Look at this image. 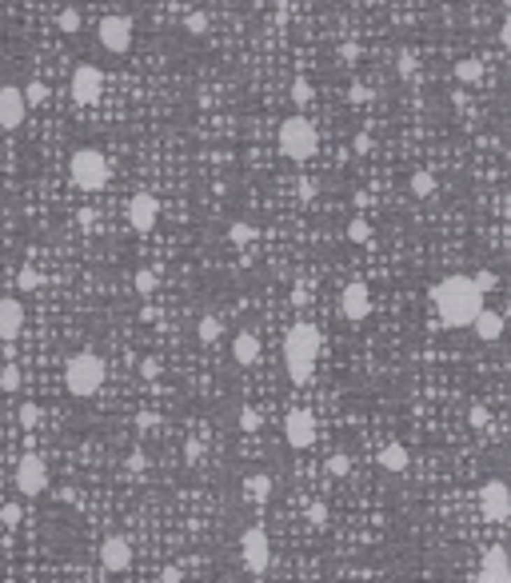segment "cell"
Here are the masks:
<instances>
[{
	"label": "cell",
	"instance_id": "ab89813d",
	"mask_svg": "<svg viewBox=\"0 0 511 583\" xmlns=\"http://www.w3.org/2000/svg\"><path fill=\"white\" fill-rule=\"evenodd\" d=\"M60 28H64V32H80V13H76V8H64V13H60Z\"/></svg>",
	"mask_w": 511,
	"mask_h": 583
},
{
	"label": "cell",
	"instance_id": "74e56055",
	"mask_svg": "<svg viewBox=\"0 0 511 583\" xmlns=\"http://www.w3.org/2000/svg\"><path fill=\"white\" fill-rule=\"evenodd\" d=\"M396 72H400L403 80H408V76H412V72H415V56L408 52V48H403V52L396 56Z\"/></svg>",
	"mask_w": 511,
	"mask_h": 583
},
{
	"label": "cell",
	"instance_id": "8fae6325",
	"mask_svg": "<svg viewBox=\"0 0 511 583\" xmlns=\"http://www.w3.org/2000/svg\"><path fill=\"white\" fill-rule=\"evenodd\" d=\"M72 100L76 104H96L100 92H104V72L96 69V64H80V69L72 72Z\"/></svg>",
	"mask_w": 511,
	"mask_h": 583
},
{
	"label": "cell",
	"instance_id": "1f68e13d",
	"mask_svg": "<svg viewBox=\"0 0 511 583\" xmlns=\"http://www.w3.org/2000/svg\"><path fill=\"white\" fill-rule=\"evenodd\" d=\"M347 236H352V244H368V240H372V224L368 220H352L347 224Z\"/></svg>",
	"mask_w": 511,
	"mask_h": 583
},
{
	"label": "cell",
	"instance_id": "603a6c76",
	"mask_svg": "<svg viewBox=\"0 0 511 583\" xmlns=\"http://www.w3.org/2000/svg\"><path fill=\"white\" fill-rule=\"evenodd\" d=\"M475 583H511V568H496V563H484Z\"/></svg>",
	"mask_w": 511,
	"mask_h": 583
},
{
	"label": "cell",
	"instance_id": "52a82bcc",
	"mask_svg": "<svg viewBox=\"0 0 511 583\" xmlns=\"http://www.w3.org/2000/svg\"><path fill=\"white\" fill-rule=\"evenodd\" d=\"M13 484H16L20 496H44V491H48V463H44L41 456H24L16 463Z\"/></svg>",
	"mask_w": 511,
	"mask_h": 583
},
{
	"label": "cell",
	"instance_id": "b9f144b4",
	"mask_svg": "<svg viewBox=\"0 0 511 583\" xmlns=\"http://www.w3.org/2000/svg\"><path fill=\"white\" fill-rule=\"evenodd\" d=\"M184 456L192 459V463L196 459H204V444H200V440H188V444H184Z\"/></svg>",
	"mask_w": 511,
	"mask_h": 583
},
{
	"label": "cell",
	"instance_id": "7dc6e473",
	"mask_svg": "<svg viewBox=\"0 0 511 583\" xmlns=\"http://www.w3.org/2000/svg\"><path fill=\"white\" fill-rule=\"evenodd\" d=\"M272 4H276V8H288V4H292V0H272Z\"/></svg>",
	"mask_w": 511,
	"mask_h": 583
},
{
	"label": "cell",
	"instance_id": "60d3db41",
	"mask_svg": "<svg viewBox=\"0 0 511 583\" xmlns=\"http://www.w3.org/2000/svg\"><path fill=\"white\" fill-rule=\"evenodd\" d=\"M0 524H8V528L20 524V503H4V508H0Z\"/></svg>",
	"mask_w": 511,
	"mask_h": 583
},
{
	"label": "cell",
	"instance_id": "836d02e7",
	"mask_svg": "<svg viewBox=\"0 0 511 583\" xmlns=\"http://www.w3.org/2000/svg\"><path fill=\"white\" fill-rule=\"evenodd\" d=\"M471 284H475V288H480V292H484V296H487V292H491V288H496V284H499V276H496V272H491V268H480V272L471 276Z\"/></svg>",
	"mask_w": 511,
	"mask_h": 583
},
{
	"label": "cell",
	"instance_id": "5bb4252c",
	"mask_svg": "<svg viewBox=\"0 0 511 583\" xmlns=\"http://www.w3.org/2000/svg\"><path fill=\"white\" fill-rule=\"evenodd\" d=\"M340 312H344L347 319H356V324L372 316V292H368V284L352 280V284L340 292Z\"/></svg>",
	"mask_w": 511,
	"mask_h": 583
},
{
	"label": "cell",
	"instance_id": "ba28073f",
	"mask_svg": "<svg viewBox=\"0 0 511 583\" xmlns=\"http://www.w3.org/2000/svg\"><path fill=\"white\" fill-rule=\"evenodd\" d=\"M480 512H484L487 524H503L511 515V491L503 480H487L484 487H480Z\"/></svg>",
	"mask_w": 511,
	"mask_h": 583
},
{
	"label": "cell",
	"instance_id": "f6af8a7d",
	"mask_svg": "<svg viewBox=\"0 0 511 583\" xmlns=\"http://www.w3.org/2000/svg\"><path fill=\"white\" fill-rule=\"evenodd\" d=\"M180 580H184V571H180V568H164V571H160V583H180Z\"/></svg>",
	"mask_w": 511,
	"mask_h": 583
},
{
	"label": "cell",
	"instance_id": "4316f807",
	"mask_svg": "<svg viewBox=\"0 0 511 583\" xmlns=\"http://www.w3.org/2000/svg\"><path fill=\"white\" fill-rule=\"evenodd\" d=\"M328 519H332V512H328V503L324 500L308 503V524H312V528H328Z\"/></svg>",
	"mask_w": 511,
	"mask_h": 583
},
{
	"label": "cell",
	"instance_id": "8992f818",
	"mask_svg": "<svg viewBox=\"0 0 511 583\" xmlns=\"http://www.w3.org/2000/svg\"><path fill=\"white\" fill-rule=\"evenodd\" d=\"M240 559H244V568L252 575H264L268 563H272V540H268V531L264 528H248L240 535Z\"/></svg>",
	"mask_w": 511,
	"mask_h": 583
},
{
	"label": "cell",
	"instance_id": "4dcf8cb0",
	"mask_svg": "<svg viewBox=\"0 0 511 583\" xmlns=\"http://www.w3.org/2000/svg\"><path fill=\"white\" fill-rule=\"evenodd\" d=\"M16 288L20 292H36L41 288V272H36V268H20V272H16Z\"/></svg>",
	"mask_w": 511,
	"mask_h": 583
},
{
	"label": "cell",
	"instance_id": "d590c367",
	"mask_svg": "<svg viewBox=\"0 0 511 583\" xmlns=\"http://www.w3.org/2000/svg\"><path fill=\"white\" fill-rule=\"evenodd\" d=\"M468 424L471 428H487V424H491V412H487L484 403H475V408L468 412Z\"/></svg>",
	"mask_w": 511,
	"mask_h": 583
},
{
	"label": "cell",
	"instance_id": "d4e9b609",
	"mask_svg": "<svg viewBox=\"0 0 511 583\" xmlns=\"http://www.w3.org/2000/svg\"><path fill=\"white\" fill-rule=\"evenodd\" d=\"M480 76H484V64H480V60H459V64H456V80L475 84Z\"/></svg>",
	"mask_w": 511,
	"mask_h": 583
},
{
	"label": "cell",
	"instance_id": "30bf717a",
	"mask_svg": "<svg viewBox=\"0 0 511 583\" xmlns=\"http://www.w3.org/2000/svg\"><path fill=\"white\" fill-rule=\"evenodd\" d=\"M96 36H100V44L108 48V52H128L132 48V20L128 16H104L96 24Z\"/></svg>",
	"mask_w": 511,
	"mask_h": 583
},
{
	"label": "cell",
	"instance_id": "9a60e30c",
	"mask_svg": "<svg viewBox=\"0 0 511 583\" xmlns=\"http://www.w3.org/2000/svg\"><path fill=\"white\" fill-rule=\"evenodd\" d=\"M28 116V104H24V92L20 88H13V84H4L0 88V128H20Z\"/></svg>",
	"mask_w": 511,
	"mask_h": 583
},
{
	"label": "cell",
	"instance_id": "ac0fdd59",
	"mask_svg": "<svg viewBox=\"0 0 511 583\" xmlns=\"http://www.w3.org/2000/svg\"><path fill=\"white\" fill-rule=\"evenodd\" d=\"M232 356L240 368H252V364L260 360V340H256V332H240L232 340Z\"/></svg>",
	"mask_w": 511,
	"mask_h": 583
},
{
	"label": "cell",
	"instance_id": "d6986e66",
	"mask_svg": "<svg viewBox=\"0 0 511 583\" xmlns=\"http://www.w3.org/2000/svg\"><path fill=\"white\" fill-rule=\"evenodd\" d=\"M380 468L391 472V475H400L403 468H408V447L403 444H387L384 452H380Z\"/></svg>",
	"mask_w": 511,
	"mask_h": 583
},
{
	"label": "cell",
	"instance_id": "7c38bea8",
	"mask_svg": "<svg viewBox=\"0 0 511 583\" xmlns=\"http://www.w3.org/2000/svg\"><path fill=\"white\" fill-rule=\"evenodd\" d=\"M156 216H160V204H156L152 192H136L132 200H128V228L132 232H152L156 228Z\"/></svg>",
	"mask_w": 511,
	"mask_h": 583
},
{
	"label": "cell",
	"instance_id": "484cf974",
	"mask_svg": "<svg viewBox=\"0 0 511 583\" xmlns=\"http://www.w3.org/2000/svg\"><path fill=\"white\" fill-rule=\"evenodd\" d=\"M412 192L419 196V200H424V196H431V192H436V176H431V172H424V168H419V172H412Z\"/></svg>",
	"mask_w": 511,
	"mask_h": 583
},
{
	"label": "cell",
	"instance_id": "bcb514c9",
	"mask_svg": "<svg viewBox=\"0 0 511 583\" xmlns=\"http://www.w3.org/2000/svg\"><path fill=\"white\" fill-rule=\"evenodd\" d=\"M92 224H96V212L84 208V212H80V228H92Z\"/></svg>",
	"mask_w": 511,
	"mask_h": 583
},
{
	"label": "cell",
	"instance_id": "8d00e7d4",
	"mask_svg": "<svg viewBox=\"0 0 511 583\" xmlns=\"http://www.w3.org/2000/svg\"><path fill=\"white\" fill-rule=\"evenodd\" d=\"M260 428V412L256 408H240V431H256Z\"/></svg>",
	"mask_w": 511,
	"mask_h": 583
},
{
	"label": "cell",
	"instance_id": "6da1fadb",
	"mask_svg": "<svg viewBox=\"0 0 511 583\" xmlns=\"http://www.w3.org/2000/svg\"><path fill=\"white\" fill-rule=\"evenodd\" d=\"M431 304L447 328H468L484 308V292L471 284V276H443L431 288Z\"/></svg>",
	"mask_w": 511,
	"mask_h": 583
},
{
	"label": "cell",
	"instance_id": "3957f363",
	"mask_svg": "<svg viewBox=\"0 0 511 583\" xmlns=\"http://www.w3.org/2000/svg\"><path fill=\"white\" fill-rule=\"evenodd\" d=\"M104 375H108L104 356H96V352H76V356L64 364V388H69L72 396L88 400V396H96V391L104 388Z\"/></svg>",
	"mask_w": 511,
	"mask_h": 583
},
{
	"label": "cell",
	"instance_id": "7a4b0ae2",
	"mask_svg": "<svg viewBox=\"0 0 511 583\" xmlns=\"http://www.w3.org/2000/svg\"><path fill=\"white\" fill-rule=\"evenodd\" d=\"M316 356H319V328L312 324H292L284 336V368H288L292 384H308L316 372Z\"/></svg>",
	"mask_w": 511,
	"mask_h": 583
},
{
	"label": "cell",
	"instance_id": "f546056e",
	"mask_svg": "<svg viewBox=\"0 0 511 583\" xmlns=\"http://www.w3.org/2000/svg\"><path fill=\"white\" fill-rule=\"evenodd\" d=\"M324 468H328V475H336V480H344V475L352 472V459H347L344 452H336V456H328V463H324Z\"/></svg>",
	"mask_w": 511,
	"mask_h": 583
},
{
	"label": "cell",
	"instance_id": "ee69618b",
	"mask_svg": "<svg viewBox=\"0 0 511 583\" xmlns=\"http://www.w3.org/2000/svg\"><path fill=\"white\" fill-rule=\"evenodd\" d=\"M347 96L356 100V104H364V100L372 96V92H368V84H352V92H347Z\"/></svg>",
	"mask_w": 511,
	"mask_h": 583
},
{
	"label": "cell",
	"instance_id": "f1b7e54d",
	"mask_svg": "<svg viewBox=\"0 0 511 583\" xmlns=\"http://www.w3.org/2000/svg\"><path fill=\"white\" fill-rule=\"evenodd\" d=\"M132 284H136V292H140V296H152V292H156V284H160V280H156V272H152V268H140V272H136V280H132Z\"/></svg>",
	"mask_w": 511,
	"mask_h": 583
},
{
	"label": "cell",
	"instance_id": "83f0119b",
	"mask_svg": "<svg viewBox=\"0 0 511 583\" xmlns=\"http://www.w3.org/2000/svg\"><path fill=\"white\" fill-rule=\"evenodd\" d=\"M228 240H232V244H252V240H256V228L244 224V220H236L232 228H228Z\"/></svg>",
	"mask_w": 511,
	"mask_h": 583
},
{
	"label": "cell",
	"instance_id": "7402d4cb",
	"mask_svg": "<svg viewBox=\"0 0 511 583\" xmlns=\"http://www.w3.org/2000/svg\"><path fill=\"white\" fill-rule=\"evenodd\" d=\"M16 424H20L24 431H32L36 424H41V408H36L32 400H24L20 408H16Z\"/></svg>",
	"mask_w": 511,
	"mask_h": 583
},
{
	"label": "cell",
	"instance_id": "e0dca14e",
	"mask_svg": "<svg viewBox=\"0 0 511 583\" xmlns=\"http://www.w3.org/2000/svg\"><path fill=\"white\" fill-rule=\"evenodd\" d=\"M468 328L480 336L484 344H496L499 336H503V316H499V312H487V308H480V316L471 319Z\"/></svg>",
	"mask_w": 511,
	"mask_h": 583
},
{
	"label": "cell",
	"instance_id": "2e32d148",
	"mask_svg": "<svg viewBox=\"0 0 511 583\" xmlns=\"http://www.w3.org/2000/svg\"><path fill=\"white\" fill-rule=\"evenodd\" d=\"M20 332H24V304L0 300V340H16Z\"/></svg>",
	"mask_w": 511,
	"mask_h": 583
},
{
	"label": "cell",
	"instance_id": "5b68a950",
	"mask_svg": "<svg viewBox=\"0 0 511 583\" xmlns=\"http://www.w3.org/2000/svg\"><path fill=\"white\" fill-rule=\"evenodd\" d=\"M69 172H72V184H76L80 192H100V188L112 180V164L100 148H80V152H72Z\"/></svg>",
	"mask_w": 511,
	"mask_h": 583
},
{
	"label": "cell",
	"instance_id": "ffe728a7",
	"mask_svg": "<svg viewBox=\"0 0 511 583\" xmlns=\"http://www.w3.org/2000/svg\"><path fill=\"white\" fill-rule=\"evenodd\" d=\"M244 496H248L252 503H268V496H272V475H248L244 480Z\"/></svg>",
	"mask_w": 511,
	"mask_h": 583
},
{
	"label": "cell",
	"instance_id": "e575fe53",
	"mask_svg": "<svg viewBox=\"0 0 511 583\" xmlns=\"http://www.w3.org/2000/svg\"><path fill=\"white\" fill-rule=\"evenodd\" d=\"M184 28H188L192 36H204L208 32V13H188L184 16Z\"/></svg>",
	"mask_w": 511,
	"mask_h": 583
},
{
	"label": "cell",
	"instance_id": "7bdbcfd3",
	"mask_svg": "<svg viewBox=\"0 0 511 583\" xmlns=\"http://www.w3.org/2000/svg\"><path fill=\"white\" fill-rule=\"evenodd\" d=\"M140 375H144V380H156V375H160V364H156V360H144V364H140Z\"/></svg>",
	"mask_w": 511,
	"mask_h": 583
},
{
	"label": "cell",
	"instance_id": "277c9868",
	"mask_svg": "<svg viewBox=\"0 0 511 583\" xmlns=\"http://www.w3.org/2000/svg\"><path fill=\"white\" fill-rule=\"evenodd\" d=\"M276 140H280V152L288 156V160H296V164L312 160L316 148H319V132H316V124H312L308 116H288V120L280 124Z\"/></svg>",
	"mask_w": 511,
	"mask_h": 583
},
{
	"label": "cell",
	"instance_id": "44dd1931",
	"mask_svg": "<svg viewBox=\"0 0 511 583\" xmlns=\"http://www.w3.org/2000/svg\"><path fill=\"white\" fill-rule=\"evenodd\" d=\"M220 332H224V324L216 316H204L200 324H196V336H200V344H216L220 340Z\"/></svg>",
	"mask_w": 511,
	"mask_h": 583
},
{
	"label": "cell",
	"instance_id": "cb8c5ba5",
	"mask_svg": "<svg viewBox=\"0 0 511 583\" xmlns=\"http://www.w3.org/2000/svg\"><path fill=\"white\" fill-rule=\"evenodd\" d=\"M20 92H24V104H28V108H41L44 100H48V84H44V80H32L28 88H20Z\"/></svg>",
	"mask_w": 511,
	"mask_h": 583
},
{
	"label": "cell",
	"instance_id": "f35d334b",
	"mask_svg": "<svg viewBox=\"0 0 511 583\" xmlns=\"http://www.w3.org/2000/svg\"><path fill=\"white\" fill-rule=\"evenodd\" d=\"M292 100H296V104H308V100H312V84H308L304 76L292 84Z\"/></svg>",
	"mask_w": 511,
	"mask_h": 583
},
{
	"label": "cell",
	"instance_id": "4fadbf2b",
	"mask_svg": "<svg viewBox=\"0 0 511 583\" xmlns=\"http://www.w3.org/2000/svg\"><path fill=\"white\" fill-rule=\"evenodd\" d=\"M100 568L112 571V575H120V571L132 568V543L124 535H108V540L100 543Z\"/></svg>",
	"mask_w": 511,
	"mask_h": 583
},
{
	"label": "cell",
	"instance_id": "9c48e42d",
	"mask_svg": "<svg viewBox=\"0 0 511 583\" xmlns=\"http://www.w3.org/2000/svg\"><path fill=\"white\" fill-rule=\"evenodd\" d=\"M284 440H288V447H296V452L312 447L316 444V416H312L308 408L288 412V416H284Z\"/></svg>",
	"mask_w": 511,
	"mask_h": 583
},
{
	"label": "cell",
	"instance_id": "d6a6232c",
	"mask_svg": "<svg viewBox=\"0 0 511 583\" xmlns=\"http://www.w3.org/2000/svg\"><path fill=\"white\" fill-rule=\"evenodd\" d=\"M0 388L4 391L20 388V368H16V364H4V368H0Z\"/></svg>",
	"mask_w": 511,
	"mask_h": 583
}]
</instances>
